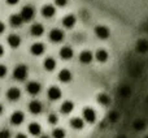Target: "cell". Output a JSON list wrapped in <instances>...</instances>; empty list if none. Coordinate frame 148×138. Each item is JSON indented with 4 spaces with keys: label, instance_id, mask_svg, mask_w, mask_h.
Listing matches in <instances>:
<instances>
[{
    "label": "cell",
    "instance_id": "6da1fadb",
    "mask_svg": "<svg viewBox=\"0 0 148 138\" xmlns=\"http://www.w3.org/2000/svg\"><path fill=\"white\" fill-rule=\"evenodd\" d=\"M13 77H14L17 81H23V79L27 77V67L23 64H20L14 68L13 70Z\"/></svg>",
    "mask_w": 148,
    "mask_h": 138
},
{
    "label": "cell",
    "instance_id": "7a4b0ae2",
    "mask_svg": "<svg viewBox=\"0 0 148 138\" xmlns=\"http://www.w3.org/2000/svg\"><path fill=\"white\" fill-rule=\"evenodd\" d=\"M34 14H35V9H34V7H31V5H25V7L21 9L20 16L23 21H30V20H33Z\"/></svg>",
    "mask_w": 148,
    "mask_h": 138
},
{
    "label": "cell",
    "instance_id": "3957f363",
    "mask_svg": "<svg viewBox=\"0 0 148 138\" xmlns=\"http://www.w3.org/2000/svg\"><path fill=\"white\" fill-rule=\"evenodd\" d=\"M83 119L90 124L95 123V120H96V112H95L94 108H91V107L84 108L83 110Z\"/></svg>",
    "mask_w": 148,
    "mask_h": 138
},
{
    "label": "cell",
    "instance_id": "277c9868",
    "mask_svg": "<svg viewBox=\"0 0 148 138\" xmlns=\"http://www.w3.org/2000/svg\"><path fill=\"white\" fill-rule=\"evenodd\" d=\"M95 34H96L97 38L100 39H107L110 35V30L104 25H99L95 28Z\"/></svg>",
    "mask_w": 148,
    "mask_h": 138
},
{
    "label": "cell",
    "instance_id": "5b68a950",
    "mask_svg": "<svg viewBox=\"0 0 148 138\" xmlns=\"http://www.w3.org/2000/svg\"><path fill=\"white\" fill-rule=\"evenodd\" d=\"M49 39L53 43H60L64 39V31L60 30V29H52L51 33H49Z\"/></svg>",
    "mask_w": 148,
    "mask_h": 138
},
{
    "label": "cell",
    "instance_id": "8992f818",
    "mask_svg": "<svg viewBox=\"0 0 148 138\" xmlns=\"http://www.w3.org/2000/svg\"><path fill=\"white\" fill-rule=\"evenodd\" d=\"M23 120H25V115H23V112H21V111H16V112H13L12 116H10V123H12L13 125H20V124L23 123Z\"/></svg>",
    "mask_w": 148,
    "mask_h": 138
},
{
    "label": "cell",
    "instance_id": "52a82bcc",
    "mask_svg": "<svg viewBox=\"0 0 148 138\" xmlns=\"http://www.w3.org/2000/svg\"><path fill=\"white\" fill-rule=\"evenodd\" d=\"M47 95H48V98L51 100H57L61 98V90L57 86H51L48 89V91H47Z\"/></svg>",
    "mask_w": 148,
    "mask_h": 138
},
{
    "label": "cell",
    "instance_id": "ba28073f",
    "mask_svg": "<svg viewBox=\"0 0 148 138\" xmlns=\"http://www.w3.org/2000/svg\"><path fill=\"white\" fill-rule=\"evenodd\" d=\"M40 89H42L40 83H39V82H35V81L29 82L27 86H26L27 92H29V94H31V95H36L39 91H40Z\"/></svg>",
    "mask_w": 148,
    "mask_h": 138
},
{
    "label": "cell",
    "instance_id": "9c48e42d",
    "mask_svg": "<svg viewBox=\"0 0 148 138\" xmlns=\"http://www.w3.org/2000/svg\"><path fill=\"white\" fill-rule=\"evenodd\" d=\"M55 13H56V9H55V7L53 5H51V4H47V5H44V7L42 8V14H43L46 18L53 17Z\"/></svg>",
    "mask_w": 148,
    "mask_h": 138
},
{
    "label": "cell",
    "instance_id": "30bf717a",
    "mask_svg": "<svg viewBox=\"0 0 148 138\" xmlns=\"http://www.w3.org/2000/svg\"><path fill=\"white\" fill-rule=\"evenodd\" d=\"M29 111L34 115H38L42 112V103L39 100H31L30 104H29Z\"/></svg>",
    "mask_w": 148,
    "mask_h": 138
},
{
    "label": "cell",
    "instance_id": "8fae6325",
    "mask_svg": "<svg viewBox=\"0 0 148 138\" xmlns=\"http://www.w3.org/2000/svg\"><path fill=\"white\" fill-rule=\"evenodd\" d=\"M20 97H21V91H20V89H17V87H10V89L7 91V98L9 100H18Z\"/></svg>",
    "mask_w": 148,
    "mask_h": 138
},
{
    "label": "cell",
    "instance_id": "7c38bea8",
    "mask_svg": "<svg viewBox=\"0 0 148 138\" xmlns=\"http://www.w3.org/2000/svg\"><path fill=\"white\" fill-rule=\"evenodd\" d=\"M94 56H92V52L91 51H82L81 55H79V60H81L82 64H90L92 61Z\"/></svg>",
    "mask_w": 148,
    "mask_h": 138
},
{
    "label": "cell",
    "instance_id": "4fadbf2b",
    "mask_svg": "<svg viewBox=\"0 0 148 138\" xmlns=\"http://www.w3.org/2000/svg\"><path fill=\"white\" fill-rule=\"evenodd\" d=\"M73 48L72 47H69V46H65V47H62L61 50H60V56H61V59H64V60H69V59H72L73 57Z\"/></svg>",
    "mask_w": 148,
    "mask_h": 138
},
{
    "label": "cell",
    "instance_id": "5bb4252c",
    "mask_svg": "<svg viewBox=\"0 0 148 138\" xmlns=\"http://www.w3.org/2000/svg\"><path fill=\"white\" fill-rule=\"evenodd\" d=\"M44 50H46V47H44L43 43H39V42H36V43H34L33 46H31L30 51L33 55H35V56H39V55H42L44 52Z\"/></svg>",
    "mask_w": 148,
    "mask_h": 138
},
{
    "label": "cell",
    "instance_id": "9a60e30c",
    "mask_svg": "<svg viewBox=\"0 0 148 138\" xmlns=\"http://www.w3.org/2000/svg\"><path fill=\"white\" fill-rule=\"evenodd\" d=\"M8 44H9L12 48H17L21 44L20 35H17V34H10V35L8 37Z\"/></svg>",
    "mask_w": 148,
    "mask_h": 138
},
{
    "label": "cell",
    "instance_id": "2e32d148",
    "mask_svg": "<svg viewBox=\"0 0 148 138\" xmlns=\"http://www.w3.org/2000/svg\"><path fill=\"white\" fill-rule=\"evenodd\" d=\"M75 21H77L75 16L74 14H68V16H65L64 20H62V25H64L65 28L70 29V28H73V26L75 25Z\"/></svg>",
    "mask_w": 148,
    "mask_h": 138
},
{
    "label": "cell",
    "instance_id": "e0dca14e",
    "mask_svg": "<svg viewBox=\"0 0 148 138\" xmlns=\"http://www.w3.org/2000/svg\"><path fill=\"white\" fill-rule=\"evenodd\" d=\"M30 31H31V34H33L34 37H39V35H42V34H43V31H44V26L42 25V23L36 22V23H34V25L31 26Z\"/></svg>",
    "mask_w": 148,
    "mask_h": 138
},
{
    "label": "cell",
    "instance_id": "ac0fdd59",
    "mask_svg": "<svg viewBox=\"0 0 148 138\" xmlns=\"http://www.w3.org/2000/svg\"><path fill=\"white\" fill-rule=\"evenodd\" d=\"M59 79L61 82H69V81H72V73H70V70H68V69H62V70H60Z\"/></svg>",
    "mask_w": 148,
    "mask_h": 138
},
{
    "label": "cell",
    "instance_id": "d6986e66",
    "mask_svg": "<svg viewBox=\"0 0 148 138\" xmlns=\"http://www.w3.org/2000/svg\"><path fill=\"white\" fill-rule=\"evenodd\" d=\"M108 52L105 51V50H103V48H100V50H97L96 51V55H95V57H96V60L99 63H105L108 60Z\"/></svg>",
    "mask_w": 148,
    "mask_h": 138
},
{
    "label": "cell",
    "instance_id": "ffe728a7",
    "mask_svg": "<svg viewBox=\"0 0 148 138\" xmlns=\"http://www.w3.org/2000/svg\"><path fill=\"white\" fill-rule=\"evenodd\" d=\"M73 108H74V103L72 100H66V102H64L61 104V112L68 115V113H70L73 111Z\"/></svg>",
    "mask_w": 148,
    "mask_h": 138
},
{
    "label": "cell",
    "instance_id": "44dd1931",
    "mask_svg": "<svg viewBox=\"0 0 148 138\" xmlns=\"http://www.w3.org/2000/svg\"><path fill=\"white\" fill-rule=\"evenodd\" d=\"M70 125H72L73 129H82L84 126V121L82 120L81 117H73L72 120H70Z\"/></svg>",
    "mask_w": 148,
    "mask_h": 138
},
{
    "label": "cell",
    "instance_id": "7402d4cb",
    "mask_svg": "<svg viewBox=\"0 0 148 138\" xmlns=\"http://www.w3.org/2000/svg\"><path fill=\"white\" fill-rule=\"evenodd\" d=\"M40 132H42V128L38 123H31L29 125V133L33 134V136H39Z\"/></svg>",
    "mask_w": 148,
    "mask_h": 138
},
{
    "label": "cell",
    "instance_id": "603a6c76",
    "mask_svg": "<svg viewBox=\"0 0 148 138\" xmlns=\"http://www.w3.org/2000/svg\"><path fill=\"white\" fill-rule=\"evenodd\" d=\"M9 21H10V25L14 26V28L21 26V25H22V22H23V20L21 18L20 14H12V16H10V18H9Z\"/></svg>",
    "mask_w": 148,
    "mask_h": 138
},
{
    "label": "cell",
    "instance_id": "cb8c5ba5",
    "mask_svg": "<svg viewBox=\"0 0 148 138\" xmlns=\"http://www.w3.org/2000/svg\"><path fill=\"white\" fill-rule=\"evenodd\" d=\"M44 68H46L47 70H53V69L56 68V60H55L53 57H47V59L44 60Z\"/></svg>",
    "mask_w": 148,
    "mask_h": 138
},
{
    "label": "cell",
    "instance_id": "d4e9b609",
    "mask_svg": "<svg viewBox=\"0 0 148 138\" xmlns=\"http://www.w3.org/2000/svg\"><path fill=\"white\" fill-rule=\"evenodd\" d=\"M136 48H138L139 52H142V54H146L148 51V41L146 39H142V41L138 42V44H136Z\"/></svg>",
    "mask_w": 148,
    "mask_h": 138
},
{
    "label": "cell",
    "instance_id": "484cf974",
    "mask_svg": "<svg viewBox=\"0 0 148 138\" xmlns=\"http://www.w3.org/2000/svg\"><path fill=\"white\" fill-rule=\"evenodd\" d=\"M97 102L103 106H108L110 103V98L108 97L107 94H104V92H100V94L97 95Z\"/></svg>",
    "mask_w": 148,
    "mask_h": 138
},
{
    "label": "cell",
    "instance_id": "4316f807",
    "mask_svg": "<svg viewBox=\"0 0 148 138\" xmlns=\"http://www.w3.org/2000/svg\"><path fill=\"white\" fill-rule=\"evenodd\" d=\"M52 136H53V138H65V130L61 128H56L52 132Z\"/></svg>",
    "mask_w": 148,
    "mask_h": 138
},
{
    "label": "cell",
    "instance_id": "83f0119b",
    "mask_svg": "<svg viewBox=\"0 0 148 138\" xmlns=\"http://www.w3.org/2000/svg\"><path fill=\"white\" fill-rule=\"evenodd\" d=\"M48 121H49V124H57L59 117H57L56 113H51V115L48 116Z\"/></svg>",
    "mask_w": 148,
    "mask_h": 138
},
{
    "label": "cell",
    "instance_id": "f1b7e54d",
    "mask_svg": "<svg viewBox=\"0 0 148 138\" xmlns=\"http://www.w3.org/2000/svg\"><path fill=\"white\" fill-rule=\"evenodd\" d=\"M0 138H10V132L8 130V129L0 130Z\"/></svg>",
    "mask_w": 148,
    "mask_h": 138
},
{
    "label": "cell",
    "instance_id": "f546056e",
    "mask_svg": "<svg viewBox=\"0 0 148 138\" xmlns=\"http://www.w3.org/2000/svg\"><path fill=\"white\" fill-rule=\"evenodd\" d=\"M7 74V67L3 64H0V78H3V77Z\"/></svg>",
    "mask_w": 148,
    "mask_h": 138
},
{
    "label": "cell",
    "instance_id": "4dcf8cb0",
    "mask_svg": "<svg viewBox=\"0 0 148 138\" xmlns=\"http://www.w3.org/2000/svg\"><path fill=\"white\" fill-rule=\"evenodd\" d=\"M55 3H56V5H59V7H64V5H66L68 0H55Z\"/></svg>",
    "mask_w": 148,
    "mask_h": 138
},
{
    "label": "cell",
    "instance_id": "1f68e13d",
    "mask_svg": "<svg viewBox=\"0 0 148 138\" xmlns=\"http://www.w3.org/2000/svg\"><path fill=\"white\" fill-rule=\"evenodd\" d=\"M144 128V123L143 121H136L135 123V129H143Z\"/></svg>",
    "mask_w": 148,
    "mask_h": 138
},
{
    "label": "cell",
    "instance_id": "d6a6232c",
    "mask_svg": "<svg viewBox=\"0 0 148 138\" xmlns=\"http://www.w3.org/2000/svg\"><path fill=\"white\" fill-rule=\"evenodd\" d=\"M110 120H112V121H116V120H117V113H116V112H112V113H110Z\"/></svg>",
    "mask_w": 148,
    "mask_h": 138
},
{
    "label": "cell",
    "instance_id": "836d02e7",
    "mask_svg": "<svg viewBox=\"0 0 148 138\" xmlns=\"http://www.w3.org/2000/svg\"><path fill=\"white\" fill-rule=\"evenodd\" d=\"M18 1H20V0H7V3H8V4H10V5H14V4H17Z\"/></svg>",
    "mask_w": 148,
    "mask_h": 138
},
{
    "label": "cell",
    "instance_id": "e575fe53",
    "mask_svg": "<svg viewBox=\"0 0 148 138\" xmlns=\"http://www.w3.org/2000/svg\"><path fill=\"white\" fill-rule=\"evenodd\" d=\"M4 30H5V25L1 22V21H0V34H1Z\"/></svg>",
    "mask_w": 148,
    "mask_h": 138
},
{
    "label": "cell",
    "instance_id": "d590c367",
    "mask_svg": "<svg viewBox=\"0 0 148 138\" xmlns=\"http://www.w3.org/2000/svg\"><path fill=\"white\" fill-rule=\"evenodd\" d=\"M16 138H27V137H26L23 133H18L17 136H16Z\"/></svg>",
    "mask_w": 148,
    "mask_h": 138
},
{
    "label": "cell",
    "instance_id": "8d00e7d4",
    "mask_svg": "<svg viewBox=\"0 0 148 138\" xmlns=\"http://www.w3.org/2000/svg\"><path fill=\"white\" fill-rule=\"evenodd\" d=\"M3 54H4V47H3L1 44H0V56H1Z\"/></svg>",
    "mask_w": 148,
    "mask_h": 138
},
{
    "label": "cell",
    "instance_id": "74e56055",
    "mask_svg": "<svg viewBox=\"0 0 148 138\" xmlns=\"http://www.w3.org/2000/svg\"><path fill=\"white\" fill-rule=\"evenodd\" d=\"M1 112H3V106L0 104V113H1Z\"/></svg>",
    "mask_w": 148,
    "mask_h": 138
},
{
    "label": "cell",
    "instance_id": "f35d334b",
    "mask_svg": "<svg viewBox=\"0 0 148 138\" xmlns=\"http://www.w3.org/2000/svg\"><path fill=\"white\" fill-rule=\"evenodd\" d=\"M40 138H49V137H48V136H42Z\"/></svg>",
    "mask_w": 148,
    "mask_h": 138
},
{
    "label": "cell",
    "instance_id": "ab89813d",
    "mask_svg": "<svg viewBox=\"0 0 148 138\" xmlns=\"http://www.w3.org/2000/svg\"><path fill=\"white\" fill-rule=\"evenodd\" d=\"M146 138H148V136H147V137H146Z\"/></svg>",
    "mask_w": 148,
    "mask_h": 138
}]
</instances>
